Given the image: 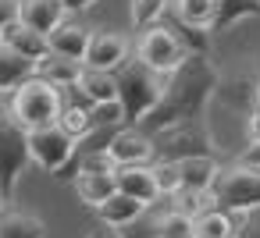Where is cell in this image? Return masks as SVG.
I'll list each match as a JSON object with an SVG mask.
<instances>
[{"mask_svg":"<svg viewBox=\"0 0 260 238\" xmlns=\"http://www.w3.org/2000/svg\"><path fill=\"white\" fill-rule=\"evenodd\" d=\"M217 86H221V75H217L214 61L207 54H189L182 61V68H175L168 75L160 103L132 128H139V132H146L153 139V135H160V132H168L175 125L200 121L207 103H210V96L217 93Z\"/></svg>","mask_w":260,"mask_h":238,"instance_id":"cell-1","label":"cell"},{"mask_svg":"<svg viewBox=\"0 0 260 238\" xmlns=\"http://www.w3.org/2000/svg\"><path fill=\"white\" fill-rule=\"evenodd\" d=\"M114 82H118V100H121V110H125V125H139L164 96V75H157L153 68H146L139 57H128L118 71H114Z\"/></svg>","mask_w":260,"mask_h":238,"instance_id":"cell-2","label":"cell"},{"mask_svg":"<svg viewBox=\"0 0 260 238\" xmlns=\"http://www.w3.org/2000/svg\"><path fill=\"white\" fill-rule=\"evenodd\" d=\"M61 110H64L61 89H54L50 82H43V78H36V75H32L29 82H22V86L11 93V103H8V117H15L25 132L57 125Z\"/></svg>","mask_w":260,"mask_h":238,"instance_id":"cell-3","label":"cell"},{"mask_svg":"<svg viewBox=\"0 0 260 238\" xmlns=\"http://www.w3.org/2000/svg\"><path fill=\"white\" fill-rule=\"evenodd\" d=\"M256 206H260V167H246V164L221 167L214 181V210L242 217Z\"/></svg>","mask_w":260,"mask_h":238,"instance_id":"cell-4","label":"cell"},{"mask_svg":"<svg viewBox=\"0 0 260 238\" xmlns=\"http://www.w3.org/2000/svg\"><path fill=\"white\" fill-rule=\"evenodd\" d=\"M153 149H157V160H192V156H217V146L210 139V128L207 121H185V125H175L160 135H153Z\"/></svg>","mask_w":260,"mask_h":238,"instance_id":"cell-5","label":"cell"},{"mask_svg":"<svg viewBox=\"0 0 260 238\" xmlns=\"http://www.w3.org/2000/svg\"><path fill=\"white\" fill-rule=\"evenodd\" d=\"M29 132L15 121V117H0V188L11 199L18 188V178L29 167Z\"/></svg>","mask_w":260,"mask_h":238,"instance_id":"cell-6","label":"cell"},{"mask_svg":"<svg viewBox=\"0 0 260 238\" xmlns=\"http://www.w3.org/2000/svg\"><path fill=\"white\" fill-rule=\"evenodd\" d=\"M146 68H153L157 75H171L175 68H182V61L189 57V47L182 43V36L175 32V29H168V25H153V29H146L143 32V39H139V54H136Z\"/></svg>","mask_w":260,"mask_h":238,"instance_id":"cell-7","label":"cell"},{"mask_svg":"<svg viewBox=\"0 0 260 238\" xmlns=\"http://www.w3.org/2000/svg\"><path fill=\"white\" fill-rule=\"evenodd\" d=\"M72 153H75V139L61 125L29 132V156H32V164H40L50 174H61L72 164Z\"/></svg>","mask_w":260,"mask_h":238,"instance_id":"cell-8","label":"cell"},{"mask_svg":"<svg viewBox=\"0 0 260 238\" xmlns=\"http://www.w3.org/2000/svg\"><path fill=\"white\" fill-rule=\"evenodd\" d=\"M107 156H111L114 167H150V160L157 156V149H153V139H150L146 132L125 125V128L111 139Z\"/></svg>","mask_w":260,"mask_h":238,"instance_id":"cell-9","label":"cell"},{"mask_svg":"<svg viewBox=\"0 0 260 238\" xmlns=\"http://www.w3.org/2000/svg\"><path fill=\"white\" fill-rule=\"evenodd\" d=\"M128 61V39L118 36V32H93L89 36V50H86V68L93 71H118L121 64Z\"/></svg>","mask_w":260,"mask_h":238,"instance_id":"cell-10","label":"cell"},{"mask_svg":"<svg viewBox=\"0 0 260 238\" xmlns=\"http://www.w3.org/2000/svg\"><path fill=\"white\" fill-rule=\"evenodd\" d=\"M64 4L61 0H15V18L29 25L40 36H50L64 25Z\"/></svg>","mask_w":260,"mask_h":238,"instance_id":"cell-11","label":"cell"},{"mask_svg":"<svg viewBox=\"0 0 260 238\" xmlns=\"http://www.w3.org/2000/svg\"><path fill=\"white\" fill-rule=\"evenodd\" d=\"M0 47H8L15 57H22V61H29V64H40V61L50 54L47 36L32 32V29H29V25H22L18 18H15V22H8L4 29H0Z\"/></svg>","mask_w":260,"mask_h":238,"instance_id":"cell-12","label":"cell"},{"mask_svg":"<svg viewBox=\"0 0 260 238\" xmlns=\"http://www.w3.org/2000/svg\"><path fill=\"white\" fill-rule=\"evenodd\" d=\"M114 181H118V192L139 199L143 206H153V203L160 199L157 178H153V164H150V167H118V171H114Z\"/></svg>","mask_w":260,"mask_h":238,"instance_id":"cell-13","label":"cell"},{"mask_svg":"<svg viewBox=\"0 0 260 238\" xmlns=\"http://www.w3.org/2000/svg\"><path fill=\"white\" fill-rule=\"evenodd\" d=\"M114 171H118V167H114ZM114 171H79V178L72 181V185H75V192H79V199H82L86 206L100 210V206L118 192Z\"/></svg>","mask_w":260,"mask_h":238,"instance_id":"cell-14","label":"cell"},{"mask_svg":"<svg viewBox=\"0 0 260 238\" xmlns=\"http://www.w3.org/2000/svg\"><path fill=\"white\" fill-rule=\"evenodd\" d=\"M82 71H86V64H79V61H68V57H57V54H47L40 64H36V78H43V82H50L54 89H75L79 86V78H82Z\"/></svg>","mask_w":260,"mask_h":238,"instance_id":"cell-15","label":"cell"},{"mask_svg":"<svg viewBox=\"0 0 260 238\" xmlns=\"http://www.w3.org/2000/svg\"><path fill=\"white\" fill-rule=\"evenodd\" d=\"M89 36L93 32H86L82 25H72V22H64L57 32H50L47 36V43H50V54H57V57H68V61H86V50H89Z\"/></svg>","mask_w":260,"mask_h":238,"instance_id":"cell-16","label":"cell"},{"mask_svg":"<svg viewBox=\"0 0 260 238\" xmlns=\"http://www.w3.org/2000/svg\"><path fill=\"white\" fill-rule=\"evenodd\" d=\"M182 171V192H214V181L221 174L217 156H192L178 164Z\"/></svg>","mask_w":260,"mask_h":238,"instance_id":"cell-17","label":"cell"},{"mask_svg":"<svg viewBox=\"0 0 260 238\" xmlns=\"http://www.w3.org/2000/svg\"><path fill=\"white\" fill-rule=\"evenodd\" d=\"M146 210H150V206H143L139 199H132V195H125V192H114V195L96 210V217H100L107 227H121V231H125V227H132Z\"/></svg>","mask_w":260,"mask_h":238,"instance_id":"cell-18","label":"cell"},{"mask_svg":"<svg viewBox=\"0 0 260 238\" xmlns=\"http://www.w3.org/2000/svg\"><path fill=\"white\" fill-rule=\"evenodd\" d=\"M0 238H47V224L36 213L4 210L0 213Z\"/></svg>","mask_w":260,"mask_h":238,"instance_id":"cell-19","label":"cell"},{"mask_svg":"<svg viewBox=\"0 0 260 238\" xmlns=\"http://www.w3.org/2000/svg\"><path fill=\"white\" fill-rule=\"evenodd\" d=\"M214 15H217V0H175V18L185 29L210 32L214 29Z\"/></svg>","mask_w":260,"mask_h":238,"instance_id":"cell-20","label":"cell"},{"mask_svg":"<svg viewBox=\"0 0 260 238\" xmlns=\"http://www.w3.org/2000/svg\"><path fill=\"white\" fill-rule=\"evenodd\" d=\"M75 93H82L93 107H96V103H114V100H118V82H114L111 71H93V68H86L82 78H79V86H75Z\"/></svg>","mask_w":260,"mask_h":238,"instance_id":"cell-21","label":"cell"},{"mask_svg":"<svg viewBox=\"0 0 260 238\" xmlns=\"http://www.w3.org/2000/svg\"><path fill=\"white\" fill-rule=\"evenodd\" d=\"M239 224H242V217H235V213L207 210L196 217V238H239Z\"/></svg>","mask_w":260,"mask_h":238,"instance_id":"cell-22","label":"cell"},{"mask_svg":"<svg viewBox=\"0 0 260 238\" xmlns=\"http://www.w3.org/2000/svg\"><path fill=\"white\" fill-rule=\"evenodd\" d=\"M36 75V64L15 57L8 47H0V93H15L22 82H29Z\"/></svg>","mask_w":260,"mask_h":238,"instance_id":"cell-23","label":"cell"},{"mask_svg":"<svg viewBox=\"0 0 260 238\" xmlns=\"http://www.w3.org/2000/svg\"><path fill=\"white\" fill-rule=\"evenodd\" d=\"M249 15H260V0H217V15H214L210 32H221V29H228V25H235L239 18H249Z\"/></svg>","mask_w":260,"mask_h":238,"instance_id":"cell-24","label":"cell"},{"mask_svg":"<svg viewBox=\"0 0 260 238\" xmlns=\"http://www.w3.org/2000/svg\"><path fill=\"white\" fill-rule=\"evenodd\" d=\"M153 178H157V192L160 199H175L182 192V171L175 160H157L153 164Z\"/></svg>","mask_w":260,"mask_h":238,"instance_id":"cell-25","label":"cell"},{"mask_svg":"<svg viewBox=\"0 0 260 238\" xmlns=\"http://www.w3.org/2000/svg\"><path fill=\"white\" fill-rule=\"evenodd\" d=\"M168 4L171 0H132V25L136 29H153L157 25V18L168 11Z\"/></svg>","mask_w":260,"mask_h":238,"instance_id":"cell-26","label":"cell"},{"mask_svg":"<svg viewBox=\"0 0 260 238\" xmlns=\"http://www.w3.org/2000/svg\"><path fill=\"white\" fill-rule=\"evenodd\" d=\"M57 125H61V128H64L72 139H82V135L93 128V121H89V110H86V107H75V103H64V110H61Z\"/></svg>","mask_w":260,"mask_h":238,"instance_id":"cell-27","label":"cell"},{"mask_svg":"<svg viewBox=\"0 0 260 238\" xmlns=\"http://www.w3.org/2000/svg\"><path fill=\"white\" fill-rule=\"evenodd\" d=\"M239 238H260V206L242 213V224H239Z\"/></svg>","mask_w":260,"mask_h":238,"instance_id":"cell-28","label":"cell"},{"mask_svg":"<svg viewBox=\"0 0 260 238\" xmlns=\"http://www.w3.org/2000/svg\"><path fill=\"white\" fill-rule=\"evenodd\" d=\"M246 135H249V146H260V110H253V114H249Z\"/></svg>","mask_w":260,"mask_h":238,"instance_id":"cell-29","label":"cell"},{"mask_svg":"<svg viewBox=\"0 0 260 238\" xmlns=\"http://www.w3.org/2000/svg\"><path fill=\"white\" fill-rule=\"evenodd\" d=\"M8 22H15V0H0V29Z\"/></svg>","mask_w":260,"mask_h":238,"instance_id":"cell-30","label":"cell"},{"mask_svg":"<svg viewBox=\"0 0 260 238\" xmlns=\"http://www.w3.org/2000/svg\"><path fill=\"white\" fill-rule=\"evenodd\" d=\"M239 164H246V167H260V146H249V149L239 156Z\"/></svg>","mask_w":260,"mask_h":238,"instance_id":"cell-31","label":"cell"},{"mask_svg":"<svg viewBox=\"0 0 260 238\" xmlns=\"http://www.w3.org/2000/svg\"><path fill=\"white\" fill-rule=\"evenodd\" d=\"M61 4L68 8V11H86V8H93L96 0H61Z\"/></svg>","mask_w":260,"mask_h":238,"instance_id":"cell-32","label":"cell"},{"mask_svg":"<svg viewBox=\"0 0 260 238\" xmlns=\"http://www.w3.org/2000/svg\"><path fill=\"white\" fill-rule=\"evenodd\" d=\"M253 110H260V82H256V93H253Z\"/></svg>","mask_w":260,"mask_h":238,"instance_id":"cell-33","label":"cell"},{"mask_svg":"<svg viewBox=\"0 0 260 238\" xmlns=\"http://www.w3.org/2000/svg\"><path fill=\"white\" fill-rule=\"evenodd\" d=\"M4 203H8V195H4V188H0V213H4V210H8Z\"/></svg>","mask_w":260,"mask_h":238,"instance_id":"cell-34","label":"cell"}]
</instances>
